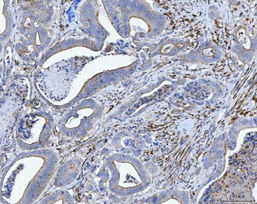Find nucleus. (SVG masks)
<instances>
[{"label":"nucleus","instance_id":"obj_2","mask_svg":"<svg viewBox=\"0 0 257 204\" xmlns=\"http://www.w3.org/2000/svg\"><path fill=\"white\" fill-rule=\"evenodd\" d=\"M202 54L204 57H214L216 54V50L211 47L205 48L202 50Z\"/></svg>","mask_w":257,"mask_h":204},{"label":"nucleus","instance_id":"obj_1","mask_svg":"<svg viewBox=\"0 0 257 204\" xmlns=\"http://www.w3.org/2000/svg\"><path fill=\"white\" fill-rule=\"evenodd\" d=\"M237 37L239 42L242 44V46L246 50H249L251 47V42L250 38L246 36V32L244 28H240L237 32Z\"/></svg>","mask_w":257,"mask_h":204},{"label":"nucleus","instance_id":"obj_3","mask_svg":"<svg viewBox=\"0 0 257 204\" xmlns=\"http://www.w3.org/2000/svg\"><path fill=\"white\" fill-rule=\"evenodd\" d=\"M174 45L173 44H168L166 45V46H165L164 47H163V49H165V48H166V50H165V51H163V52H168V51H170L174 47Z\"/></svg>","mask_w":257,"mask_h":204}]
</instances>
